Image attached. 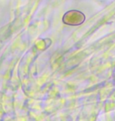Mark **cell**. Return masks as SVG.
Instances as JSON below:
<instances>
[{"label":"cell","mask_w":115,"mask_h":121,"mask_svg":"<svg viewBox=\"0 0 115 121\" xmlns=\"http://www.w3.org/2000/svg\"><path fill=\"white\" fill-rule=\"evenodd\" d=\"M84 21L85 15L79 10H69L62 17V22L69 26H79Z\"/></svg>","instance_id":"6da1fadb"}]
</instances>
